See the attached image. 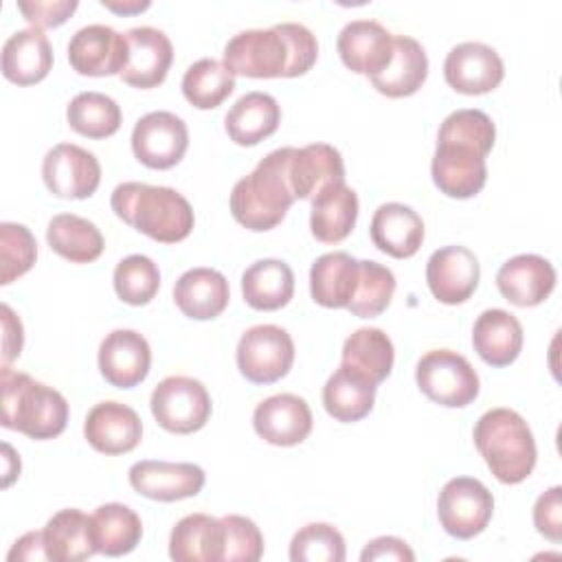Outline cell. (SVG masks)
Listing matches in <instances>:
<instances>
[{
    "mask_svg": "<svg viewBox=\"0 0 562 562\" xmlns=\"http://www.w3.org/2000/svg\"><path fill=\"white\" fill-rule=\"evenodd\" d=\"M228 299V281L213 268H191L182 272L173 285V301L178 310L195 321H211L220 316L226 310Z\"/></svg>",
    "mask_w": 562,
    "mask_h": 562,
    "instance_id": "cell-26",
    "label": "cell"
},
{
    "mask_svg": "<svg viewBox=\"0 0 562 562\" xmlns=\"http://www.w3.org/2000/svg\"><path fill=\"white\" fill-rule=\"evenodd\" d=\"M130 485L151 501L173 503L200 494L206 474L195 463H171L145 459L130 468Z\"/></svg>",
    "mask_w": 562,
    "mask_h": 562,
    "instance_id": "cell-14",
    "label": "cell"
},
{
    "mask_svg": "<svg viewBox=\"0 0 562 562\" xmlns=\"http://www.w3.org/2000/svg\"><path fill=\"white\" fill-rule=\"evenodd\" d=\"M105 9L110 11H116V13H138V11H145L149 7V2H110V0H103L101 2Z\"/></svg>",
    "mask_w": 562,
    "mask_h": 562,
    "instance_id": "cell-53",
    "label": "cell"
},
{
    "mask_svg": "<svg viewBox=\"0 0 562 562\" xmlns=\"http://www.w3.org/2000/svg\"><path fill=\"white\" fill-rule=\"evenodd\" d=\"M37 244L24 224H0V283L7 285L33 268Z\"/></svg>",
    "mask_w": 562,
    "mask_h": 562,
    "instance_id": "cell-44",
    "label": "cell"
},
{
    "mask_svg": "<svg viewBox=\"0 0 562 562\" xmlns=\"http://www.w3.org/2000/svg\"><path fill=\"white\" fill-rule=\"evenodd\" d=\"M224 66L233 75L255 79L285 77L290 68V48L277 24L270 29H246L226 42Z\"/></svg>",
    "mask_w": 562,
    "mask_h": 562,
    "instance_id": "cell-7",
    "label": "cell"
},
{
    "mask_svg": "<svg viewBox=\"0 0 562 562\" xmlns=\"http://www.w3.org/2000/svg\"><path fill=\"white\" fill-rule=\"evenodd\" d=\"M110 204L116 217L162 244L182 241L193 231V209L171 187L123 182L112 191Z\"/></svg>",
    "mask_w": 562,
    "mask_h": 562,
    "instance_id": "cell-2",
    "label": "cell"
},
{
    "mask_svg": "<svg viewBox=\"0 0 562 562\" xmlns=\"http://www.w3.org/2000/svg\"><path fill=\"white\" fill-rule=\"evenodd\" d=\"M241 294L255 310H279L288 305L294 294V272L281 259H259L244 270Z\"/></svg>",
    "mask_w": 562,
    "mask_h": 562,
    "instance_id": "cell-34",
    "label": "cell"
},
{
    "mask_svg": "<svg viewBox=\"0 0 562 562\" xmlns=\"http://www.w3.org/2000/svg\"><path fill=\"white\" fill-rule=\"evenodd\" d=\"M68 61L86 77L121 75L127 64V40L105 24L81 26L68 42Z\"/></svg>",
    "mask_w": 562,
    "mask_h": 562,
    "instance_id": "cell-13",
    "label": "cell"
},
{
    "mask_svg": "<svg viewBox=\"0 0 562 562\" xmlns=\"http://www.w3.org/2000/svg\"><path fill=\"white\" fill-rule=\"evenodd\" d=\"M294 147H279L239 178L231 191V213L248 231H270L285 217L294 191L290 184V158Z\"/></svg>",
    "mask_w": 562,
    "mask_h": 562,
    "instance_id": "cell-1",
    "label": "cell"
},
{
    "mask_svg": "<svg viewBox=\"0 0 562 562\" xmlns=\"http://www.w3.org/2000/svg\"><path fill=\"white\" fill-rule=\"evenodd\" d=\"M127 64L121 79L134 88H156L173 61L171 40L154 26H134L125 33Z\"/></svg>",
    "mask_w": 562,
    "mask_h": 562,
    "instance_id": "cell-18",
    "label": "cell"
},
{
    "mask_svg": "<svg viewBox=\"0 0 562 562\" xmlns=\"http://www.w3.org/2000/svg\"><path fill=\"white\" fill-rule=\"evenodd\" d=\"M375 386L362 373L342 364L329 375L323 386V404L325 411L345 424L358 422L367 417L375 402Z\"/></svg>",
    "mask_w": 562,
    "mask_h": 562,
    "instance_id": "cell-33",
    "label": "cell"
},
{
    "mask_svg": "<svg viewBox=\"0 0 562 562\" xmlns=\"http://www.w3.org/2000/svg\"><path fill=\"white\" fill-rule=\"evenodd\" d=\"M42 178L48 191L66 200L90 198L101 182L97 156L79 145L59 143L42 160Z\"/></svg>",
    "mask_w": 562,
    "mask_h": 562,
    "instance_id": "cell-11",
    "label": "cell"
},
{
    "mask_svg": "<svg viewBox=\"0 0 562 562\" xmlns=\"http://www.w3.org/2000/svg\"><path fill=\"white\" fill-rule=\"evenodd\" d=\"M395 292L393 272L371 259H358V281L347 310L360 318H373L382 314Z\"/></svg>",
    "mask_w": 562,
    "mask_h": 562,
    "instance_id": "cell-41",
    "label": "cell"
},
{
    "mask_svg": "<svg viewBox=\"0 0 562 562\" xmlns=\"http://www.w3.org/2000/svg\"><path fill=\"white\" fill-rule=\"evenodd\" d=\"M151 415L169 432L189 435L200 430L211 417V395L206 386L189 375H169L151 391Z\"/></svg>",
    "mask_w": 562,
    "mask_h": 562,
    "instance_id": "cell-6",
    "label": "cell"
},
{
    "mask_svg": "<svg viewBox=\"0 0 562 562\" xmlns=\"http://www.w3.org/2000/svg\"><path fill=\"white\" fill-rule=\"evenodd\" d=\"M428 77V57L424 46L411 35H393V55L384 70L369 77L380 94L391 99L408 97L422 88Z\"/></svg>",
    "mask_w": 562,
    "mask_h": 562,
    "instance_id": "cell-27",
    "label": "cell"
},
{
    "mask_svg": "<svg viewBox=\"0 0 562 562\" xmlns=\"http://www.w3.org/2000/svg\"><path fill=\"white\" fill-rule=\"evenodd\" d=\"M53 68V48L42 29H20L2 46V75L18 83L31 86L42 81Z\"/></svg>",
    "mask_w": 562,
    "mask_h": 562,
    "instance_id": "cell-25",
    "label": "cell"
},
{
    "mask_svg": "<svg viewBox=\"0 0 562 562\" xmlns=\"http://www.w3.org/2000/svg\"><path fill=\"white\" fill-rule=\"evenodd\" d=\"M345 182L342 156L327 143L294 147L290 158V184L296 200H312L329 184Z\"/></svg>",
    "mask_w": 562,
    "mask_h": 562,
    "instance_id": "cell-24",
    "label": "cell"
},
{
    "mask_svg": "<svg viewBox=\"0 0 562 562\" xmlns=\"http://www.w3.org/2000/svg\"><path fill=\"white\" fill-rule=\"evenodd\" d=\"M7 558H9V560H26V562L48 560L42 531H29V533H24L20 540H15V544L11 547V551H9Z\"/></svg>",
    "mask_w": 562,
    "mask_h": 562,
    "instance_id": "cell-52",
    "label": "cell"
},
{
    "mask_svg": "<svg viewBox=\"0 0 562 562\" xmlns=\"http://www.w3.org/2000/svg\"><path fill=\"white\" fill-rule=\"evenodd\" d=\"M281 121V108L268 92L241 94L224 116L226 134L237 145H257L277 132Z\"/></svg>",
    "mask_w": 562,
    "mask_h": 562,
    "instance_id": "cell-32",
    "label": "cell"
},
{
    "mask_svg": "<svg viewBox=\"0 0 562 562\" xmlns=\"http://www.w3.org/2000/svg\"><path fill=\"white\" fill-rule=\"evenodd\" d=\"M88 443L103 454H125L134 450L143 437L138 413L121 402H99L83 422Z\"/></svg>",
    "mask_w": 562,
    "mask_h": 562,
    "instance_id": "cell-20",
    "label": "cell"
},
{
    "mask_svg": "<svg viewBox=\"0 0 562 562\" xmlns=\"http://www.w3.org/2000/svg\"><path fill=\"white\" fill-rule=\"evenodd\" d=\"M430 173L437 189L448 198H472L487 180L485 154L465 143L437 140Z\"/></svg>",
    "mask_w": 562,
    "mask_h": 562,
    "instance_id": "cell-12",
    "label": "cell"
},
{
    "mask_svg": "<svg viewBox=\"0 0 562 562\" xmlns=\"http://www.w3.org/2000/svg\"><path fill=\"white\" fill-rule=\"evenodd\" d=\"M169 555L176 562H222V518H213L209 514H189L180 518L169 536Z\"/></svg>",
    "mask_w": 562,
    "mask_h": 562,
    "instance_id": "cell-28",
    "label": "cell"
},
{
    "mask_svg": "<svg viewBox=\"0 0 562 562\" xmlns=\"http://www.w3.org/2000/svg\"><path fill=\"white\" fill-rule=\"evenodd\" d=\"M369 233L378 250L395 259H408L424 241V222L411 206L386 202L375 209Z\"/></svg>",
    "mask_w": 562,
    "mask_h": 562,
    "instance_id": "cell-23",
    "label": "cell"
},
{
    "mask_svg": "<svg viewBox=\"0 0 562 562\" xmlns=\"http://www.w3.org/2000/svg\"><path fill=\"white\" fill-rule=\"evenodd\" d=\"M393 360V342L378 327H360L342 345V364L362 373L373 384H380L389 378Z\"/></svg>",
    "mask_w": 562,
    "mask_h": 562,
    "instance_id": "cell-38",
    "label": "cell"
},
{
    "mask_svg": "<svg viewBox=\"0 0 562 562\" xmlns=\"http://www.w3.org/2000/svg\"><path fill=\"white\" fill-rule=\"evenodd\" d=\"M472 345L487 364L507 367L522 349V325L507 310H485L474 321Z\"/></svg>",
    "mask_w": 562,
    "mask_h": 562,
    "instance_id": "cell-29",
    "label": "cell"
},
{
    "mask_svg": "<svg viewBox=\"0 0 562 562\" xmlns=\"http://www.w3.org/2000/svg\"><path fill=\"white\" fill-rule=\"evenodd\" d=\"M336 48L349 70L373 77L391 61L393 35L375 20H351L340 29Z\"/></svg>",
    "mask_w": 562,
    "mask_h": 562,
    "instance_id": "cell-21",
    "label": "cell"
},
{
    "mask_svg": "<svg viewBox=\"0 0 562 562\" xmlns=\"http://www.w3.org/2000/svg\"><path fill=\"white\" fill-rule=\"evenodd\" d=\"M292 562H342L345 538L327 522H310L301 527L290 542Z\"/></svg>",
    "mask_w": 562,
    "mask_h": 562,
    "instance_id": "cell-43",
    "label": "cell"
},
{
    "mask_svg": "<svg viewBox=\"0 0 562 562\" xmlns=\"http://www.w3.org/2000/svg\"><path fill=\"white\" fill-rule=\"evenodd\" d=\"M358 220V195L345 182L325 187L312 198L310 228L323 244H338L353 231Z\"/></svg>",
    "mask_w": 562,
    "mask_h": 562,
    "instance_id": "cell-30",
    "label": "cell"
},
{
    "mask_svg": "<svg viewBox=\"0 0 562 562\" xmlns=\"http://www.w3.org/2000/svg\"><path fill=\"white\" fill-rule=\"evenodd\" d=\"M362 562H375V560H395V562H413L415 553L411 551V547L395 538V536H380L371 542H367V547L360 553Z\"/></svg>",
    "mask_w": 562,
    "mask_h": 562,
    "instance_id": "cell-50",
    "label": "cell"
},
{
    "mask_svg": "<svg viewBox=\"0 0 562 562\" xmlns=\"http://www.w3.org/2000/svg\"><path fill=\"white\" fill-rule=\"evenodd\" d=\"M481 279L479 259L465 246H443L428 257L426 283L432 296L446 305L468 301Z\"/></svg>",
    "mask_w": 562,
    "mask_h": 562,
    "instance_id": "cell-16",
    "label": "cell"
},
{
    "mask_svg": "<svg viewBox=\"0 0 562 562\" xmlns=\"http://www.w3.org/2000/svg\"><path fill=\"white\" fill-rule=\"evenodd\" d=\"M42 536L46 555L53 562H81L99 553L92 533V518L75 507L61 509L48 518Z\"/></svg>",
    "mask_w": 562,
    "mask_h": 562,
    "instance_id": "cell-31",
    "label": "cell"
},
{
    "mask_svg": "<svg viewBox=\"0 0 562 562\" xmlns=\"http://www.w3.org/2000/svg\"><path fill=\"white\" fill-rule=\"evenodd\" d=\"M68 125L88 138H108L121 127L119 103L103 92H79L66 108Z\"/></svg>",
    "mask_w": 562,
    "mask_h": 562,
    "instance_id": "cell-39",
    "label": "cell"
},
{
    "mask_svg": "<svg viewBox=\"0 0 562 562\" xmlns=\"http://www.w3.org/2000/svg\"><path fill=\"white\" fill-rule=\"evenodd\" d=\"M189 147L187 123L173 112L156 110L140 116L132 130V151L149 169L176 167Z\"/></svg>",
    "mask_w": 562,
    "mask_h": 562,
    "instance_id": "cell-10",
    "label": "cell"
},
{
    "mask_svg": "<svg viewBox=\"0 0 562 562\" xmlns=\"http://www.w3.org/2000/svg\"><path fill=\"white\" fill-rule=\"evenodd\" d=\"M222 525H224V560L257 562L263 555V536L250 518L228 514V516H222Z\"/></svg>",
    "mask_w": 562,
    "mask_h": 562,
    "instance_id": "cell-46",
    "label": "cell"
},
{
    "mask_svg": "<svg viewBox=\"0 0 562 562\" xmlns=\"http://www.w3.org/2000/svg\"><path fill=\"white\" fill-rule=\"evenodd\" d=\"M358 281V259L336 250L321 255L310 270L312 299L323 307H347Z\"/></svg>",
    "mask_w": 562,
    "mask_h": 562,
    "instance_id": "cell-35",
    "label": "cell"
},
{
    "mask_svg": "<svg viewBox=\"0 0 562 562\" xmlns=\"http://www.w3.org/2000/svg\"><path fill=\"white\" fill-rule=\"evenodd\" d=\"M415 380L428 400L448 408L472 404L481 386L468 358L452 349L426 351L415 367Z\"/></svg>",
    "mask_w": 562,
    "mask_h": 562,
    "instance_id": "cell-5",
    "label": "cell"
},
{
    "mask_svg": "<svg viewBox=\"0 0 562 562\" xmlns=\"http://www.w3.org/2000/svg\"><path fill=\"white\" fill-rule=\"evenodd\" d=\"M498 292L518 307L540 305L555 288V268L540 255H516L496 272Z\"/></svg>",
    "mask_w": 562,
    "mask_h": 562,
    "instance_id": "cell-22",
    "label": "cell"
},
{
    "mask_svg": "<svg viewBox=\"0 0 562 562\" xmlns=\"http://www.w3.org/2000/svg\"><path fill=\"white\" fill-rule=\"evenodd\" d=\"M2 426L24 432L31 439H53L68 424L66 397L26 373L2 364Z\"/></svg>",
    "mask_w": 562,
    "mask_h": 562,
    "instance_id": "cell-3",
    "label": "cell"
},
{
    "mask_svg": "<svg viewBox=\"0 0 562 562\" xmlns=\"http://www.w3.org/2000/svg\"><path fill=\"white\" fill-rule=\"evenodd\" d=\"M294 362L292 336L279 325H255L237 342V367L255 384H272L288 375Z\"/></svg>",
    "mask_w": 562,
    "mask_h": 562,
    "instance_id": "cell-9",
    "label": "cell"
},
{
    "mask_svg": "<svg viewBox=\"0 0 562 562\" xmlns=\"http://www.w3.org/2000/svg\"><path fill=\"white\" fill-rule=\"evenodd\" d=\"M277 29L283 33L288 48H290V68L285 77H299L305 75L318 57V42L314 33L299 22H281Z\"/></svg>",
    "mask_w": 562,
    "mask_h": 562,
    "instance_id": "cell-47",
    "label": "cell"
},
{
    "mask_svg": "<svg viewBox=\"0 0 562 562\" xmlns=\"http://www.w3.org/2000/svg\"><path fill=\"white\" fill-rule=\"evenodd\" d=\"M560 494H562V487L553 485L544 494H540L536 505H533V525L551 542H560L562 540V503H560Z\"/></svg>",
    "mask_w": 562,
    "mask_h": 562,
    "instance_id": "cell-49",
    "label": "cell"
},
{
    "mask_svg": "<svg viewBox=\"0 0 562 562\" xmlns=\"http://www.w3.org/2000/svg\"><path fill=\"white\" fill-rule=\"evenodd\" d=\"M474 446L490 472L507 485L522 483L536 465V441L527 422L512 408H492L474 426Z\"/></svg>",
    "mask_w": 562,
    "mask_h": 562,
    "instance_id": "cell-4",
    "label": "cell"
},
{
    "mask_svg": "<svg viewBox=\"0 0 562 562\" xmlns=\"http://www.w3.org/2000/svg\"><path fill=\"white\" fill-rule=\"evenodd\" d=\"M443 77L448 86L461 94H485L503 81L505 66L492 46L483 42H461L446 55Z\"/></svg>",
    "mask_w": 562,
    "mask_h": 562,
    "instance_id": "cell-15",
    "label": "cell"
},
{
    "mask_svg": "<svg viewBox=\"0 0 562 562\" xmlns=\"http://www.w3.org/2000/svg\"><path fill=\"white\" fill-rule=\"evenodd\" d=\"M48 246L72 263H90L103 252L101 231L86 217L75 213H59L48 222L46 228Z\"/></svg>",
    "mask_w": 562,
    "mask_h": 562,
    "instance_id": "cell-36",
    "label": "cell"
},
{
    "mask_svg": "<svg viewBox=\"0 0 562 562\" xmlns=\"http://www.w3.org/2000/svg\"><path fill=\"white\" fill-rule=\"evenodd\" d=\"M0 312H2V331H4V338H2V362L9 364L22 351L24 329H22L20 318L13 314V310L7 303H2Z\"/></svg>",
    "mask_w": 562,
    "mask_h": 562,
    "instance_id": "cell-51",
    "label": "cell"
},
{
    "mask_svg": "<svg viewBox=\"0 0 562 562\" xmlns=\"http://www.w3.org/2000/svg\"><path fill=\"white\" fill-rule=\"evenodd\" d=\"M92 533L97 551L110 558L130 553L143 536V522L134 509L121 503H105L94 509Z\"/></svg>",
    "mask_w": 562,
    "mask_h": 562,
    "instance_id": "cell-37",
    "label": "cell"
},
{
    "mask_svg": "<svg viewBox=\"0 0 562 562\" xmlns=\"http://www.w3.org/2000/svg\"><path fill=\"white\" fill-rule=\"evenodd\" d=\"M235 90V75L213 57H202L193 61L182 77V94L184 99L200 108L211 110L217 108L228 94Z\"/></svg>",
    "mask_w": 562,
    "mask_h": 562,
    "instance_id": "cell-40",
    "label": "cell"
},
{
    "mask_svg": "<svg viewBox=\"0 0 562 562\" xmlns=\"http://www.w3.org/2000/svg\"><path fill=\"white\" fill-rule=\"evenodd\" d=\"M149 342L134 329H114L99 345V371L116 389L140 384L149 373Z\"/></svg>",
    "mask_w": 562,
    "mask_h": 562,
    "instance_id": "cell-17",
    "label": "cell"
},
{
    "mask_svg": "<svg viewBox=\"0 0 562 562\" xmlns=\"http://www.w3.org/2000/svg\"><path fill=\"white\" fill-rule=\"evenodd\" d=\"M79 7L77 0H22L18 2L20 13L35 26V29H53L64 24L75 9Z\"/></svg>",
    "mask_w": 562,
    "mask_h": 562,
    "instance_id": "cell-48",
    "label": "cell"
},
{
    "mask_svg": "<svg viewBox=\"0 0 562 562\" xmlns=\"http://www.w3.org/2000/svg\"><path fill=\"white\" fill-rule=\"evenodd\" d=\"M252 426L272 446H296L312 432V411L294 393L270 395L255 406Z\"/></svg>",
    "mask_w": 562,
    "mask_h": 562,
    "instance_id": "cell-19",
    "label": "cell"
},
{
    "mask_svg": "<svg viewBox=\"0 0 562 562\" xmlns=\"http://www.w3.org/2000/svg\"><path fill=\"white\" fill-rule=\"evenodd\" d=\"M437 140H457L476 147L485 156L492 151L496 140V127L483 110L463 108L450 112L437 134Z\"/></svg>",
    "mask_w": 562,
    "mask_h": 562,
    "instance_id": "cell-45",
    "label": "cell"
},
{
    "mask_svg": "<svg viewBox=\"0 0 562 562\" xmlns=\"http://www.w3.org/2000/svg\"><path fill=\"white\" fill-rule=\"evenodd\" d=\"M494 514L492 492L472 476L450 479L437 498V516L446 533L459 540L479 536Z\"/></svg>",
    "mask_w": 562,
    "mask_h": 562,
    "instance_id": "cell-8",
    "label": "cell"
},
{
    "mask_svg": "<svg viewBox=\"0 0 562 562\" xmlns=\"http://www.w3.org/2000/svg\"><path fill=\"white\" fill-rule=\"evenodd\" d=\"M112 281L123 303L145 305L160 288V270L147 255H127L116 263Z\"/></svg>",
    "mask_w": 562,
    "mask_h": 562,
    "instance_id": "cell-42",
    "label": "cell"
}]
</instances>
